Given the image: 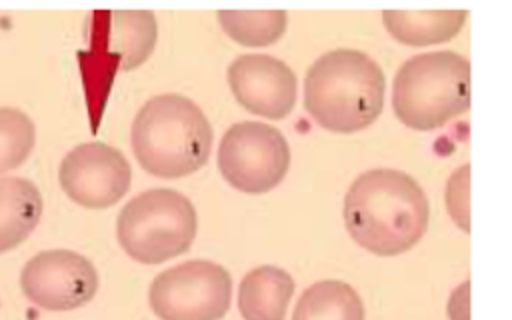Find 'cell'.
<instances>
[{
    "label": "cell",
    "instance_id": "cell-1",
    "mask_svg": "<svg viewBox=\"0 0 512 320\" xmlns=\"http://www.w3.org/2000/svg\"><path fill=\"white\" fill-rule=\"evenodd\" d=\"M430 204L410 174L394 168L362 172L344 196V224L352 240L378 256L414 248L426 234Z\"/></svg>",
    "mask_w": 512,
    "mask_h": 320
},
{
    "label": "cell",
    "instance_id": "cell-2",
    "mask_svg": "<svg viewBox=\"0 0 512 320\" xmlns=\"http://www.w3.org/2000/svg\"><path fill=\"white\" fill-rule=\"evenodd\" d=\"M304 106L324 130L350 134L370 126L384 106V72L360 50L322 54L304 78Z\"/></svg>",
    "mask_w": 512,
    "mask_h": 320
},
{
    "label": "cell",
    "instance_id": "cell-3",
    "mask_svg": "<svg viewBox=\"0 0 512 320\" xmlns=\"http://www.w3.org/2000/svg\"><path fill=\"white\" fill-rule=\"evenodd\" d=\"M130 144L138 164L158 178H182L210 156L212 126L196 102L182 94L152 96L138 110Z\"/></svg>",
    "mask_w": 512,
    "mask_h": 320
},
{
    "label": "cell",
    "instance_id": "cell-4",
    "mask_svg": "<svg viewBox=\"0 0 512 320\" xmlns=\"http://www.w3.org/2000/svg\"><path fill=\"white\" fill-rule=\"evenodd\" d=\"M392 106L402 124L428 132L470 108V62L450 50L408 58L394 74Z\"/></svg>",
    "mask_w": 512,
    "mask_h": 320
},
{
    "label": "cell",
    "instance_id": "cell-5",
    "mask_svg": "<svg viewBox=\"0 0 512 320\" xmlns=\"http://www.w3.org/2000/svg\"><path fill=\"white\" fill-rule=\"evenodd\" d=\"M196 228V208L182 192L150 188L124 204L116 220V238L128 258L160 264L184 254L196 238Z\"/></svg>",
    "mask_w": 512,
    "mask_h": 320
},
{
    "label": "cell",
    "instance_id": "cell-6",
    "mask_svg": "<svg viewBox=\"0 0 512 320\" xmlns=\"http://www.w3.org/2000/svg\"><path fill=\"white\" fill-rule=\"evenodd\" d=\"M148 302L160 320H222L232 304V276L212 260H186L152 280Z\"/></svg>",
    "mask_w": 512,
    "mask_h": 320
},
{
    "label": "cell",
    "instance_id": "cell-7",
    "mask_svg": "<svg viewBox=\"0 0 512 320\" xmlns=\"http://www.w3.org/2000/svg\"><path fill=\"white\" fill-rule=\"evenodd\" d=\"M218 168L236 190L264 194L284 180L290 168V146L284 134L270 124L236 122L220 140Z\"/></svg>",
    "mask_w": 512,
    "mask_h": 320
},
{
    "label": "cell",
    "instance_id": "cell-8",
    "mask_svg": "<svg viewBox=\"0 0 512 320\" xmlns=\"http://www.w3.org/2000/svg\"><path fill=\"white\" fill-rule=\"evenodd\" d=\"M20 290L42 310L68 312L96 296L98 272L86 256L74 250H42L24 264Z\"/></svg>",
    "mask_w": 512,
    "mask_h": 320
},
{
    "label": "cell",
    "instance_id": "cell-9",
    "mask_svg": "<svg viewBox=\"0 0 512 320\" xmlns=\"http://www.w3.org/2000/svg\"><path fill=\"white\" fill-rule=\"evenodd\" d=\"M58 182L72 202L100 210L124 198L132 182V168L118 148L84 142L62 158Z\"/></svg>",
    "mask_w": 512,
    "mask_h": 320
},
{
    "label": "cell",
    "instance_id": "cell-10",
    "mask_svg": "<svg viewBox=\"0 0 512 320\" xmlns=\"http://www.w3.org/2000/svg\"><path fill=\"white\" fill-rule=\"evenodd\" d=\"M234 98L252 114L282 120L296 104L298 82L292 68L270 54H240L228 66Z\"/></svg>",
    "mask_w": 512,
    "mask_h": 320
},
{
    "label": "cell",
    "instance_id": "cell-11",
    "mask_svg": "<svg viewBox=\"0 0 512 320\" xmlns=\"http://www.w3.org/2000/svg\"><path fill=\"white\" fill-rule=\"evenodd\" d=\"M294 278L278 266L252 268L240 280L238 312L244 320H286Z\"/></svg>",
    "mask_w": 512,
    "mask_h": 320
},
{
    "label": "cell",
    "instance_id": "cell-12",
    "mask_svg": "<svg viewBox=\"0 0 512 320\" xmlns=\"http://www.w3.org/2000/svg\"><path fill=\"white\" fill-rule=\"evenodd\" d=\"M44 200L34 182L22 176L0 178V254L22 244L38 226Z\"/></svg>",
    "mask_w": 512,
    "mask_h": 320
},
{
    "label": "cell",
    "instance_id": "cell-13",
    "mask_svg": "<svg viewBox=\"0 0 512 320\" xmlns=\"http://www.w3.org/2000/svg\"><path fill=\"white\" fill-rule=\"evenodd\" d=\"M382 22L402 44L428 46L452 40L466 22L464 10H386Z\"/></svg>",
    "mask_w": 512,
    "mask_h": 320
},
{
    "label": "cell",
    "instance_id": "cell-14",
    "mask_svg": "<svg viewBox=\"0 0 512 320\" xmlns=\"http://www.w3.org/2000/svg\"><path fill=\"white\" fill-rule=\"evenodd\" d=\"M110 52L120 70L140 66L154 50L156 20L150 10H116L110 14Z\"/></svg>",
    "mask_w": 512,
    "mask_h": 320
},
{
    "label": "cell",
    "instance_id": "cell-15",
    "mask_svg": "<svg viewBox=\"0 0 512 320\" xmlns=\"http://www.w3.org/2000/svg\"><path fill=\"white\" fill-rule=\"evenodd\" d=\"M292 320H364V304L350 284L320 280L298 296Z\"/></svg>",
    "mask_w": 512,
    "mask_h": 320
},
{
    "label": "cell",
    "instance_id": "cell-16",
    "mask_svg": "<svg viewBox=\"0 0 512 320\" xmlns=\"http://www.w3.org/2000/svg\"><path fill=\"white\" fill-rule=\"evenodd\" d=\"M218 22L238 44L268 46L284 34L288 18L284 10H218Z\"/></svg>",
    "mask_w": 512,
    "mask_h": 320
},
{
    "label": "cell",
    "instance_id": "cell-17",
    "mask_svg": "<svg viewBox=\"0 0 512 320\" xmlns=\"http://www.w3.org/2000/svg\"><path fill=\"white\" fill-rule=\"evenodd\" d=\"M36 126L32 118L14 106H0V174L18 168L32 152Z\"/></svg>",
    "mask_w": 512,
    "mask_h": 320
},
{
    "label": "cell",
    "instance_id": "cell-18",
    "mask_svg": "<svg viewBox=\"0 0 512 320\" xmlns=\"http://www.w3.org/2000/svg\"><path fill=\"white\" fill-rule=\"evenodd\" d=\"M446 208L456 226L470 232V164L452 172L446 182Z\"/></svg>",
    "mask_w": 512,
    "mask_h": 320
},
{
    "label": "cell",
    "instance_id": "cell-19",
    "mask_svg": "<svg viewBox=\"0 0 512 320\" xmlns=\"http://www.w3.org/2000/svg\"><path fill=\"white\" fill-rule=\"evenodd\" d=\"M468 302H470V282L466 280L460 284L448 300V316L450 320H470L468 316Z\"/></svg>",
    "mask_w": 512,
    "mask_h": 320
}]
</instances>
